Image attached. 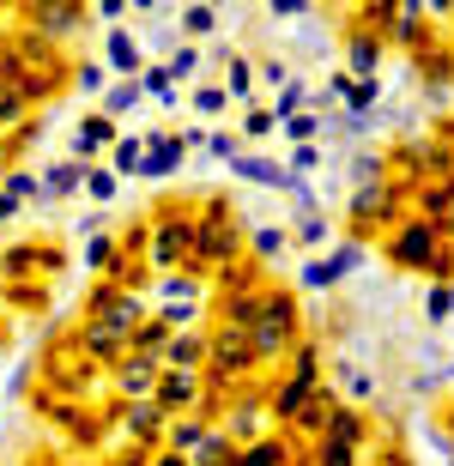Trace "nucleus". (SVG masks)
Returning <instances> with one entry per match:
<instances>
[{
	"instance_id": "nucleus-6",
	"label": "nucleus",
	"mask_w": 454,
	"mask_h": 466,
	"mask_svg": "<svg viewBox=\"0 0 454 466\" xmlns=\"http://www.w3.org/2000/svg\"><path fill=\"white\" fill-rule=\"evenodd\" d=\"M134 104H140V86H122L116 97H109V109H134Z\"/></svg>"
},
{
	"instance_id": "nucleus-5",
	"label": "nucleus",
	"mask_w": 454,
	"mask_h": 466,
	"mask_svg": "<svg viewBox=\"0 0 454 466\" xmlns=\"http://www.w3.org/2000/svg\"><path fill=\"white\" fill-rule=\"evenodd\" d=\"M104 139H109L104 121H86V127H79V146H104Z\"/></svg>"
},
{
	"instance_id": "nucleus-8",
	"label": "nucleus",
	"mask_w": 454,
	"mask_h": 466,
	"mask_svg": "<svg viewBox=\"0 0 454 466\" xmlns=\"http://www.w3.org/2000/svg\"><path fill=\"white\" fill-rule=\"evenodd\" d=\"M13 212H18V200H13V194H0V218H13Z\"/></svg>"
},
{
	"instance_id": "nucleus-2",
	"label": "nucleus",
	"mask_w": 454,
	"mask_h": 466,
	"mask_svg": "<svg viewBox=\"0 0 454 466\" xmlns=\"http://www.w3.org/2000/svg\"><path fill=\"white\" fill-rule=\"evenodd\" d=\"M109 67H116V73H134V67H140V49H134V36H122V31L109 36Z\"/></svg>"
},
{
	"instance_id": "nucleus-3",
	"label": "nucleus",
	"mask_w": 454,
	"mask_h": 466,
	"mask_svg": "<svg viewBox=\"0 0 454 466\" xmlns=\"http://www.w3.org/2000/svg\"><path fill=\"white\" fill-rule=\"evenodd\" d=\"M79 176H86V170H79V164H61V170L49 176V188H55V194H67L73 182H79Z\"/></svg>"
},
{
	"instance_id": "nucleus-1",
	"label": "nucleus",
	"mask_w": 454,
	"mask_h": 466,
	"mask_svg": "<svg viewBox=\"0 0 454 466\" xmlns=\"http://www.w3.org/2000/svg\"><path fill=\"white\" fill-rule=\"evenodd\" d=\"M176 157H182V139H164V146H152V157H146L140 170H146V176H170Z\"/></svg>"
},
{
	"instance_id": "nucleus-7",
	"label": "nucleus",
	"mask_w": 454,
	"mask_h": 466,
	"mask_svg": "<svg viewBox=\"0 0 454 466\" xmlns=\"http://www.w3.org/2000/svg\"><path fill=\"white\" fill-rule=\"evenodd\" d=\"M18 116V97H13V91H0V121H13Z\"/></svg>"
},
{
	"instance_id": "nucleus-4",
	"label": "nucleus",
	"mask_w": 454,
	"mask_h": 466,
	"mask_svg": "<svg viewBox=\"0 0 454 466\" xmlns=\"http://www.w3.org/2000/svg\"><path fill=\"white\" fill-rule=\"evenodd\" d=\"M116 164H122V170H140V139H122V146H116Z\"/></svg>"
}]
</instances>
